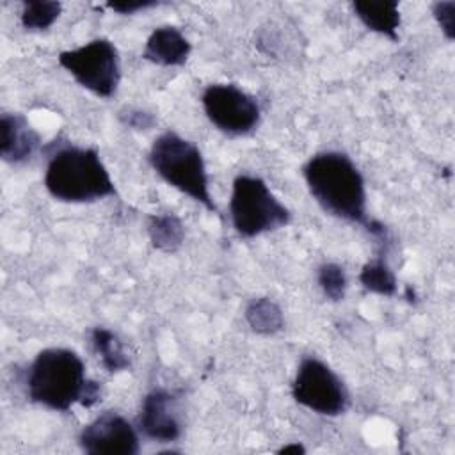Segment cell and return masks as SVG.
Here are the masks:
<instances>
[{
    "label": "cell",
    "mask_w": 455,
    "mask_h": 455,
    "mask_svg": "<svg viewBox=\"0 0 455 455\" xmlns=\"http://www.w3.org/2000/svg\"><path fill=\"white\" fill-rule=\"evenodd\" d=\"M302 178L309 196L331 217L359 224L380 247L389 242V231L368 215L366 181L354 160L341 151H320L302 165Z\"/></svg>",
    "instance_id": "6da1fadb"
},
{
    "label": "cell",
    "mask_w": 455,
    "mask_h": 455,
    "mask_svg": "<svg viewBox=\"0 0 455 455\" xmlns=\"http://www.w3.org/2000/svg\"><path fill=\"white\" fill-rule=\"evenodd\" d=\"M25 389L32 403L55 412H69L76 403L89 409L101 400V384L87 377L84 359L66 347H48L34 355Z\"/></svg>",
    "instance_id": "7a4b0ae2"
},
{
    "label": "cell",
    "mask_w": 455,
    "mask_h": 455,
    "mask_svg": "<svg viewBox=\"0 0 455 455\" xmlns=\"http://www.w3.org/2000/svg\"><path fill=\"white\" fill-rule=\"evenodd\" d=\"M43 181L55 201L68 204H87L117 196L116 183L92 146L50 144Z\"/></svg>",
    "instance_id": "3957f363"
},
{
    "label": "cell",
    "mask_w": 455,
    "mask_h": 455,
    "mask_svg": "<svg viewBox=\"0 0 455 455\" xmlns=\"http://www.w3.org/2000/svg\"><path fill=\"white\" fill-rule=\"evenodd\" d=\"M148 162L162 181L222 219L210 192L204 156L196 142L174 130H165L151 142Z\"/></svg>",
    "instance_id": "277c9868"
},
{
    "label": "cell",
    "mask_w": 455,
    "mask_h": 455,
    "mask_svg": "<svg viewBox=\"0 0 455 455\" xmlns=\"http://www.w3.org/2000/svg\"><path fill=\"white\" fill-rule=\"evenodd\" d=\"M228 212L233 231L245 240L274 233L291 222V210L263 178L254 174L235 176Z\"/></svg>",
    "instance_id": "5b68a950"
},
{
    "label": "cell",
    "mask_w": 455,
    "mask_h": 455,
    "mask_svg": "<svg viewBox=\"0 0 455 455\" xmlns=\"http://www.w3.org/2000/svg\"><path fill=\"white\" fill-rule=\"evenodd\" d=\"M57 62L73 80L98 98L110 100L121 84V57L107 37H94L76 48L62 50Z\"/></svg>",
    "instance_id": "8992f818"
},
{
    "label": "cell",
    "mask_w": 455,
    "mask_h": 455,
    "mask_svg": "<svg viewBox=\"0 0 455 455\" xmlns=\"http://www.w3.org/2000/svg\"><path fill=\"white\" fill-rule=\"evenodd\" d=\"M291 398L300 407L327 418H336L350 409V391L343 379L320 357L304 355L291 380Z\"/></svg>",
    "instance_id": "52a82bcc"
},
{
    "label": "cell",
    "mask_w": 455,
    "mask_h": 455,
    "mask_svg": "<svg viewBox=\"0 0 455 455\" xmlns=\"http://www.w3.org/2000/svg\"><path fill=\"white\" fill-rule=\"evenodd\" d=\"M201 107L210 124L228 137L251 135L261 123L258 100L235 84L206 85L201 92Z\"/></svg>",
    "instance_id": "ba28073f"
},
{
    "label": "cell",
    "mask_w": 455,
    "mask_h": 455,
    "mask_svg": "<svg viewBox=\"0 0 455 455\" xmlns=\"http://www.w3.org/2000/svg\"><path fill=\"white\" fill-rule=\"evenodd\" d=\"M78 446L87 455H137L140 432L117 411H103L78 432Z\"/></svg>",
    "instance_id": "9c48e42d"
},
{
    "label": "cell",
    "mask_w": 455,
    "mask_h": 455,
    "mask_svg": "<svg viewBox=\"0 0 455 455\" xmlns=\"http://www.w3.org/2000/svg\"><path fill=\"white\" fill-rule=\"evenodd\" d=\"M180 395L165 387H153L140 402L137 414V428L140 435L153 443H174L183 434L178 412Z\"/></svg>",
    "instance_id": "30bf717a"
},
{
    "label": "cell",
    "mask_w": 455,
    "mask_h": 455,
    "mask_svg": "<svg viewBox=\"0 0 455 455\" xmlns=\"http://www.w3.org/2000/svg\"><path fill=\"white\" fill-rule=\"evenodd\" d=\"M41 146L39 132L20 112L0 116V156L5 164L20 165L28 162Z\"/></svg>",
    "instance_id": "8fae6325"
},
{
    "label": "cell",
    "mask_w": 455,
    "mask_h": 455,
    "mask_svg": "<svg viewBox=\"0 0 455 455\" xmlns=\"http://www.w3.org/2000/svg\"><path fill=\"white\" fill-rule=\"evenodd\" d=\"M192 52L188 37L174 25H160L151 30L140 57L162 68L183 66Z\"/></svg>",
    "instance_id": "7c38bea8"
},
{
    "label": "cell",
    "mask_w": 455,
    "mask_h": 455,
    "mask_svg": "<svg viewBox=\"0 0 455 455\" xmlns=\"http://www.w3.org/2000/svg\"><path fill=\"white\" fill-rule=\"evenodd\" d=\"M354 16L370 30L375 32L393 43L400 39V25H402V14H400V4L396 0H380V2H370V0H355L350 4Z\"/></svg>",
    "instance_id": "4fadbf2b"
},
{
    "label": "cell",
    "mask_w": 455,
    "mask_h": 455,
    "mask_svg": "<svg viewBox=\"0 0 455 455\" xmlns=\"http://www.w3.org/2000/svg\"><path fill=\"white\" fill-rule=\"evenodd\" d=\"M89 341L107 373L114 375L132 368V359L124 348V343L108 327L96 325L89 331Z\"/></svg>",
    "instance_id": "5bb4252c"
},
{
    "label": "cell",
    "mask_w": 455,
    "mask_h": 455,
    "mask_svg": "<svg viewBox=\"0 0 455 455\" xmlns=\"http://www.w3.org/2000/svg\"><path fill=\"white\" fill-rule=\"evenodd\" d=\"M148 236L160 252H176L185 242V224L172 212L148 215Z\"/></svg>",
    "instance_id": "9a60e30c"
},
{
    "label": "cell",
    "mask_w": 455,
    "mask_h": 455,
    "mask_svg": "<svg viewBox=\"0 0 455 455\" xmlns=\"http://www.w3.org/2000/svg\"><path fill=\"white\" fill-rule=\"evenodd\" d=\"M243 318L251 331L259 336H274L284 327L283 309L270 297H252L245 304Z\"/></svg>",
    "instance_id": "2e32d148"
},
{
    "label": "cell",
    "mask_w": 455,
    "mask_h": 455,
    "mask_svg": "<svg viewBox=\"0 0 455 455\" xmlns=\"http://www.w3.org/2000/svg\"><path fill=\"white\" fill-rule=\"evenodd\" d=\"M357 279L366 291L382 297H393L398 288L396 275L386 258V249H380V252L375 258L368 259L361 267Z\"/></svg>",
    "instance_id": "e0dca14e"
},
{
    "label": "cell",
    "mask_w": 455,
    "mask_h": 455,
    "mask_svg": "<svg viewBox=\"0 0 455 455\" xmlns=\"http://www.w3.org/2000/svg\"><path fill=\"white\" fill-rule=\"evenodd\" d=\"M62 14V4L55 0H25L21 2L20 23L27 32L48 30Z\"/></svg>",
    "instance_id": "ac0fdd59"
},
{
    "label": "cell",
    "mask_w": 455,
    "mask_h": 455,
    "mask_svg": "<svg viewBox=\"0 0 455 455\" xmlns=\"http://www.w3.org/2000/svg\"><path fill=\"white\" fill-rule=\"evenodd\" d=\"M316 283L323 297L331 302H341L347 295L348 277L345 268L334 261H323L316 268Z\"/></svg>",
    "instance_id": "d6986e66"
},
{
    "label": "cell",
    "mask_w": 455,
    "mask_h": 455,
    "mask_svg": "<svg viewBox=\"0 0 455 455\" xmlns=\"http://www.w3.org/2000/svg\"><path fill=\"white\" fill-rule=\"evenodd\" d=\"M117 117L126 128L135 130V132H146L156 124V117L149 110L137 108V107H126V108L119 110Z\"/></svg>",
    "instance_id": "ffe728a7"
},
{
    "label": "cell",
    "mask_w": 455,
    "mask_h": 455,
    "mask_svg": "<svg viewBox=\"0 0 455 455\" xmlns=\"http://www.w3.org/2000/svg\"><path fill=\"white\" fill-rule=\"evenodd\" d=\"M432 16L448 41L455 37V2H435L430 5Z\"/></svg>",
    "instance_id": "44dd1931"
},
{
    "label": "cell",
    "mask_w": 455,
    "mask_h": 455,
    "mask_svg": "<svg viewBox=\"0 0 455 455\" xmlns=\"http://www.w3.org/2000/svg\"><path fill=\"white\" fill-rule=\"evenodd\" d=\"M160 2L156 0H121V2H107L105 7L121 14V16H132V14H137V12H144L148 9H153V7H158Z\"/></svg>",
    "instance_id": "7402d4cb"
},
{
    "label": "cell",
    "mask_w": 455,
    "mask_h": 455,
    "mask_svg": "<svg viewBox=\"0 0 455 455\" xmlns=\"http://www.w3.org/2000/svg\"><path fill=\"white\" fill-rule=\"evenodd\" d=\"M277 453H306V448L300 443H288L277 450Z\"/></svg>",
    "instance_id": "603a6c76"
}]
</instances>
